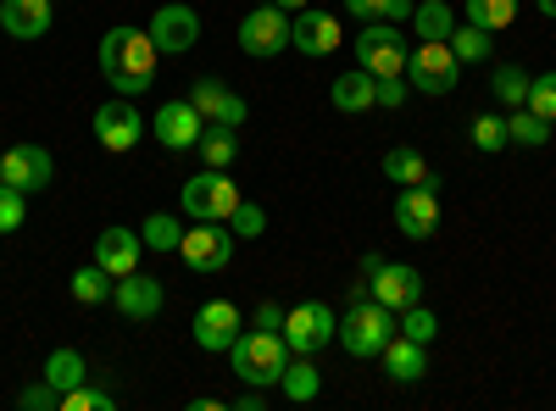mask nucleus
I'll return each mask as SVG.
<instances>
[{"label":"nucleus","mask_w":556,"mask_h":411,"mask_svg":"<svg viewBox=\"0 0 556 411\" xmlns=\"http://www.w3.org/2000/svg\"><path fill=\"white\" fill-rule=\"evenodd\" d=\"M156 39L151 28H106L101 34V78L117 89V95H146V89L156 84Z\"/></svg>","instance_id":"obj_1"},{"label":"nucleus","mask_w":556,"mask_h":411,"mask_svg":"<svg viewBox=\"0 0 556 411\" xmlns=\"http://www.w3.org/2000/svg\"><path fill=\"white\" fill-rule=\"evenodd\" d=\"M228 356H235V378L256 384V389L278 384L285 368H290V345H285V334H273V329H245L235 345H228Z\"/></svg>","instance_id":"obj_2"},{"label":"nucleus","mask_w":556,"mask_h":411,"mask_svg":"<svg viewBox=\"0 0 556 411\" xmlns=\"http://www.w3.org/2000/svg\"><path fill=\"white\" fill-rule=\"evenodd\" d=\"M356 361H367V356H379L390 339H395V311L390 306H379L374 295H367V300H356L345 317H340V334H334Z\"/></svg>","instance_id":"obj_3"},{"label":"nucleus","mask_w":556,"mask_h":411,"mask_svg":"<svg viewBox=\"0 0 556 411\" xmlns=\"http://www.w3.org/2000/svg\"><path fill=\"white\" fill-rule=\"evenodd\" d=\"M184 211H190V222H228L240 206V190H235V178H228L223 167H206L195 172L190 184H184Z\"/></svg>","instance_id":"obj_4"},{"label":"nucleus","mask_w":556,"mask_h":411,"mask_svg":"<svg viewBox=\"0 0 556 411\" xmlns=\"http://www.w3.org/2000/svg\"><path fill=\"white\" fill-rule=\"evenodd\" d=\"M334 334H340V317L323 300H301V306L285 311V345H290V356H317Z\"/></svg>","instance_id":"obj_5"},{"label":"nucleus","mask_w":556,"mask_h":411,"mask_svg":"<svg viewBox=\"0 0 556 411\" xmlns=\"http://www.w3.org/2000/svg\"><path fill=\"white\" fill-rule=\"evenodd\" d=\"M456 73H462V62H456V51H451V39H424V44L412 51V62H406L412 89H424V95H451Z\"/></svg>","instance_id":"obj_6"},{"label":"nucleus","mask_w":556,"mask_h":411,"mask_svg":"<svg viewBox=\"0 0 556 411\" xmlns=\"http://www.w3.org/2000/svg\"><path fill=\"white\" fill-rule=\"evenodd\" d=\"M356 62L374 73V78H395V73H406L412 51H406V39H401L395 23H367L356 34Z\"/></svg>","instance_id":"obj_7"},{"label":"nucleus","mask_w":556,"mask_h":411,"mask_svg":"<svg viewBox=\"0 0 556 411\" xmlns=\"http://www.w3.org/2000/svg\"><path fill=\"white\" fill-rule=\"evenodd\" d=\"M178 256H184V267H190V272H223L228 261H235V228H223V222L184 228Z\"/></svg>","instance_id":"obj_8"},{"label":"nucleus","mask_w":556,"mask_h":411,"mask_svg":"<svg viewBox=\"0 0 556 411\" xmlns=\"http://www.w3.org/2000/svg\"><path fill=\"white\" fill-rule=\"evenodd\" d=\"M0 184H12V190H23V195L51 190V184H56L51 151H45V145H12L7 156H0Z\"/></svg>","instance_id":"obj_9"},{"label":"nucleus","mask_w":556,"mask_h":411,"mask_svg":"<svg viewBox=\"0 0 556 411\" xmlns=\"http://www.w3.org/2000/svg\"><path fill=\"white\" fill-rule=\"evenodd\" d=\"M285 44H290V17H285V7H273V0H267V7H256V12H245L240 17V51L245 56H278V51H285Z\"/></svg>","instance_id":"obj_10"},{"label":"nucleus","mask_w":556,"mask_h":411,"mask_svg":"<svg viewBox=\"0 0 556 411\" xmlns=\"http://www.w3.org/2000/svg\"><path fill=\"white\" fill-rule=\"evenodd\" d=\"M151 133L167 145V151H195L201 145V133H206V117H201V106L184 95V101H167V106H156V117H151Z\"/></svg>","instance_id":"obj_11"},{"label":"nucleus","mask_w":556,"mask_h":411,"mask_svg":"<svg viewBox=\"0 0 556 411\" xmlns=\"http://www.w3.org/2000/svg\"><path fill=\"white\" fill-rule=\"evenodd\" d=\"M434 190H440V178H429V184H412V190L395 195V228H401L406 240H429L434 228H440V201H434Z\"/></svg>","instance_id":"obj_12"},{"label":"nucleus","mask_w":556,"mask_h":411,"mask_svg":"<svg viewBox=\"0 0 556 411\" xmlns=\"http://www.w3.org/2000/svg\"><path fill=\"white\" fill-rule=\"evenodd\" d=\"M340 39H345L340 17L317 12V7H301V12L290 17V44H295L301 56H334V51H340Z\"/></svg>","instance_id":"obj_13"},{"label":"nucleus","mask_w":556,"mask_h":411,"mask_svg":"<svg viewBox=\"0 0 556 411\" xmlns=\"http://www.w3.org/2000/svg\"><path fill=\"white\" fill-rule=\"evenodd\" d=\"M96 140L112 156H123V151H134L139 140H146V117H139V106H128V95L96 112Z\"/></svg>","instance_id":"obj_14"},{"label":"nucleus","mask_w":556,"mask_h":411,"mask_svg":"<svg viewBox=\"0 0 556 411\" xmlns=\"http://www.w3.org/2000/svg\"><path fill=\"white\" fill-rule=\"evenodd\" d=\"M367 290H374V300H379V306L406 311V306L424 300V272L406 267V261H384V267L374 272V279H367Z\"/></svg>","instance_id":"obj_15"},{"label":"nucleus","mask_w":556,"mask_h":411,"mask_svg":"<svg viewBox=\"0 0 556 411\" xmlns=\"http://www.w3.org/2000/svg\"><path fill=\"white\" fill-rule=\"evenodd\" d=\"M151 39H156L162 56H184V51L201 39V12H195V7H178V0H173V7H162V12L151 17Z\"/></svg>","instance_id":"obj_16"},{"label":"nucleus","mask_w":556,"mask_h":411,"mask_svg":"<svg viewBox=\"0 0 556 411\" xmlns=\"http://www.w3.org/2000/svg\"><path fill=\"white\" fill-rule=\"evenodd\" d=\"M112 306L128 317V323H151V317L167 306V290L156 279H146V272H128V279L112 284Z\"/></svg>","instance_id":"obj_17"},{"label":"nucleus","mask_w":556,"mask_h":411,"mask_svg":"<svg viewBox=\"0 0 556 411\" xmlns=\"http://www.w3.org/2000/svg\"><path fill=\"white\" fill-rule=\"evenodd\" d=\"M190 334H195L201 350H228V345L240 339V306H235V300H206V306L195 311Z\"/></svg>","instance_id":"obj_18"},{"label":"nucleus","mask_w":556,"mask_h":411,"mask_svg":"<svg viewBox=\"0 0 556 411\" xmlns=\"http://www.w3.org/2000/svg\"><path fill=\"white\" fill-rule=\"evenodd\" d=\"M56 17V0H0V28L12 39H45Z\"/></svg>","instance_id":"obj_19"},{"label":"nucleus","mask_w":556,"mask_h":411,"mask_svg":"<svg viewBox=\"0 0 556 411\" xmlns=\"http://www.w3.org/2000/svg\"><path fill=\"white\" fill-rule=\"evenodd\" d=\"M139 251H146V240H139L134 228H101L96 267H106L112 279H128V272H139Z\"/></svg>","instance_id":"obj_20"},{"label":"nucleus","mask_w":556,"mask_h":411,"mask_svg":"<svg viewBox=\"0 0 556 411\" xmlns=\"http://www.w3.org/2000/svg\"><path fill=\"white\" fill-rule=\"evenodd\" d=\"M190 101L201 106V117H206V123H223V128H240V123H245V112H251V106H245V101L235 95V89L223 84V78H201V84L190 89Z\"/></svg>","instance_id":"obj_21"},{"label":"nucleus","mask_w":556,"mask_h":411,"mask_svg":"<svg viewBox=\"0 0 556 411\" xmlns=\"http://www.w3.org/2000/svg\"><path fill=\"white\" fill-rule=\"evenodd\" d=\"M379 361H384V373L395 378V384H417L429 373V361H424V345L417 339H406V334H395L384 350H379Z\"/></svg>","instance_id":"obj_22"},{"label":"nucleus","mask_w":556,"mask_h":411,"mask_svg":"<svg viewBox=\"0 0 556 411\" xmlns=\"http://www.w3.org/2000/svg\"><path fill=\"white\" fill-rule=\"evenodd\" d=\"M329 101H334V112H367V106H379V101H374V73H367V67L340 73V78L329 84Z\"/></svg>","instance_id":"obj_23"},{"label":"nucleus","mask_w":556,"mask_h":411,"mask_svg":"<svg viewBox=\"0 0 556 411\" xmlns=\"http://www.w3.org/2000/svg\"><path fill=\"white\" fill-rule=\"evenodd\" d=\"M84 356L73 350V345H62V350H51V356H45V384H51L56 395H67V389H78L84 384Z\"/></svg>","instance_id":"obj_24"},{"label":"nucleus","mask_w":556,"mask_h":411,"mask_svg":"<svg viewBox=\"0 0 556 411\" xmlns=\"http://www.w3.org/2000/svg\"><path fill=\"white\" fill-rule=\"evenodd\" d=\"M317 389H323V373L312 368V356H295L290 368H285V378H278V395H285V400H295V406L317 400Z\"/></svg>","instance_id":"obj_25"},{"label":"nucleus","mask_w":556,"mask_h":411,"mask_svg":"<svg viewBox=\"0 0 556 411\" xmlns=\"http://www.w3.org/2000/svg\"><path fill=\"white\" fill-rule=\"evenodd\" d=\"M384 178L390 184H401V190H412V184H429V162H424V151H412V145H401V151H390L384 156Z\"/></svg>","instance_id":"obj_26"},{"label":"nucleus","mask_w":556,"mask_h":411,"mask_svg":"<svg viewBox=\"0 0 556 411\" xmlns=\"http://www.w3.org/2000/svg\"><path fill=\"white\" fill-rule=\"evenodd\" d=\"M412 28H417V39H451L456 12L445 7V0H424V7H412Z\"/></svg>","instance_id":"obj_27"},{"label":"nucleus","mask_w":556,"mask_h":411,"mask_svg":"<svg viewBox=\"0 0 556 411\" xmlns=\"http://www.w3.org/2000/svg\"><path fill=\"white\" fill-rule=\"evenodd\" d=\"M451 51H456V62H490L495 56V34L479 28V23H462L451 34Z\"/></svg>","instance_id":"obj_28"},{"label":"nucleus","mask_w":556,"mask_h":411,"mask_svg":"<svg viewBox=\"0 0 556 411\" xmlns=\"http://www.w3.org/2000/svg\"><path fill=\"white\" fill-rule=\"evenodd\" d=\"M106 279H112V272L89 261V267H78L73 279H67V290H73L78 306H101V300H112V284H106Z\"/></svg>","instance_id":"obj_29"},{"label":"nucleus","mask_w":556,"mask_h":411,"mask_svg":"<svg viewBox=\"0 0 556 411\" xmlns=\"http://www.w3.org/2000/svg\"><path fill=\"white\" fill-rule=\"evenodd\" d=\"M462 12H468V23L479 28H513L518 23V0H462Z\"/></svg>","instance_id":"obj_30"},{"label":"nucleus","mask_w":556,"mask_h":411,"mask_svg":"<svg viewBox=\"0 0 556 411\" xmlns=\"http://www.w3.org/2000/svg\"><path fill=\"white\" fill-rule=\"evenodd\" d=\"M506 133H513V145L540 151V145L551 140V123H545V117H534L529 106H513V117H506Z\"/></svg>","instance_id":"obj_31"},{"label":"nucleus","mask_w":556,"mask_h":411,"mask_svg":"<svg viewBox=\"0 0 556 411\" xmlns=\"http://www.w3.org/2000/svg\"><path fill=\"white\" fill-rule=\"evenodd\" d=\"M490 89H495L501 106H523V101H529V73H523L518 62H501V67L490 73Z\"/></svg>","instance_id":"obj_32"},{"label":"nucleus","mask_w":556,"mask_h":411,"mask_svg":"<svg viewBox=\"0 0 556 411\" xmlns=\"http://www.w3.org/2000/svg\"><path fill=\"white\" fill-rule=\"evenodd\" d=\"M195 151L206 156V167H235V156H240V140H235V128L212 123V128L201 133V145H195Z\"/></svg>","instance_id":"obj_33"},{"label":"nucleus","mask_w":556,"mask_h":411,"mask_svg":"<svg viewBox=\"0 0 556 411\" xmlns=\"http://www.w3.org/2000/svg\"><path fill=\"white\" fill-rule=\"evenodd\" d=\"M473 151H484V156H501L506 145H513V133H506V117L501 112H484V117H473Z\"/></svg>","instance_id":"obj_34"},{"label":"nucleus","mask_w":556,"mask_h":411,"mask_svg":"<svg viewBox=\"0 0 556 411\" xmlns=\"http://www.w3.org/2000/svg\"><path fill=\"white\" fill-rule=\"evenodd\" d=\"M139 240H146V251H178V240H184V222H178V217H167V211H156V217H146V228H139Z\"/></svg>","instance_id":"obj_35"},{"label":"nucleus","mask_w":556,"mask_h":411,"mask_svg":"<svg viewBox=\"0 0 556 411\" xmlns=\"http://www.w3.org/2000/svg\"><path fill=\"white\" fill-rule=\"evenodd\" d=\"M395 334H406V339H417V345H429V339L440 334V317H434V311H429L424 300H417V306H406V311H401Z\"/></svg>","instance_id":"obj_36"},{"label":"nucleus","mask_w":556,"mask_h":411,"mask_svg":"<svg viewBox=\"0 0 556 411\" xmlns=\"http://www.w3.org/2000/svg\"><path fill=\"white\" fill-rule=\"evenodd\" d=\"M523 106L556 128V73H540V78H529V101H523Z\"/></svg>","instance_id":"obj_37"},{"label":"nucleus","mask_w":556,"mask_h":411,"mask_svg":"<svg viewBox=\"0 0 556 411\" xmlns=\"http://www.w3.org/2000/svg\"><path fill=\"white\" fill-rule=\"evenodd\" d=\"M23 222H28V201H23V190L0 184V234H17Z\"/></svg>","instance_id":"obj_38"},{"label":"nucleus","mask_w":556,"mask_h":411,"mask_svg":"<svg viewBox=\"0 0 556 411\" xmlns=\"http://www.w3.org/2000/svg\"><path fill=\"white\" fill-rule=\"evenodd\" d=\"M228 228H235V240H256L262 228H267V211H262V206H251V201H240V206H235V217H228Z\"/></svg>","instance_id":"obj_39"},{"label":"nucleus","mask_w":556,"mask_h":411,"mask_svg":"<svg viewBox=\"0 0 556 411\" xmlns=\"http://www.w3.org/2000/svg\"><path fill=\"white\" fill-rule=\"evenodd\" d=\"M106 406H112V395L89 389V384H78V389H67V395H62V411H106Z\"/></svg>","instance_id":"obj_40"},{"label":"nucleus","mask_w":556,"mask_h":411,"mask_svg":"<svg viewBox=\"0 0 556 411\" xmlns=\"http://www.w3.org/2000/svg\"><path fill=\"white\" fill-rule=\"evenodd\" d=\"M374 101H379L384 112L406 106V73H395V78H374Z\"/></svg>","instance_id":"obj_41"},{"label":"nucleus","mask_w":556,"mask_h":411,"mask_svg":"<svg viewBox=\"0 0 556 411\" xmlns=\"http://www.w3.org/2000/svg\"><path fill=\"white\" fill-rule=\"evenodd\" d=\"M17 406H23V411H62V395H56L51 384H28V389L17 395Z\"/></svg>","instance_id":"obj_42"},{"label":"nucleus","mask_w":556,"mask_h":411,"mask_svg":"<svg viewBox=\"0 0 556 411\" xmlns=\"http://www.w3.org/2000/svg\"><path fill=\"white\" fill-rule=\"evenodd\" d=\"M384 7H390V0H345V12L362 17V23H367V17H384Z\"/></svg>","instance_id":"obj_43"},{"label":"nucleus","mask_w":556,"mask_h":411,"mask_svg":"<svg viewBox=\"0 0 556 411\" xmlns=\"http://www.w3.org/2000/svg\"><path fill=\"white\" fill-rule=\"evenodd\" d=\"M256 329H273V334H285V311H278V306L267 300V306L256 311Z\"/></svg>","instance_id":"obj_44"},{"label":"nucleus","mask_w":556,"mask_h":411,"mask_svg":"<svg viewBox=\"0 0 556 411\" xmlns=\"http://www.w3.org/2000/svg\"><path fill=\"white\" fill-rule=\"evenodd\" d=\"M384 17H390V23H401V17H412V0H390V7H384Z\"/></svg>","instance_id":"obj_45"},{"label":"nucleus","mask_w":556,"mask_h":411,"mask_svg":"<svg viewBox=\"0 0 556 411\" xmlns=\"http://www.w3.org/2000/svg\"><path fill=\"white\" fill-rule=\"evenodd\" d=\"M235 406H240V411H262V406H267V400H262V395H256V384H251V395H240V400H235Z\"/></svg>","instance_id":"obj_46"},{"label":"nucleus","mask_w":556,"mask_h":411,"mask_svg":"<svg viewBox=\"0 0 556 411\" xmlns=\"http://www.w3.org/2000/svg\"><path fill=\"white\" fill-rule=\"evenodd\" d=\"M273 7H285V12H301V7H312V0H273Z\"/></svg>","instance_id":"obj_47"},{"label":"nucleus","mask_w":556,"mask_h":411,"mask_svg":"<svg viewBox=\"0 0 556 411\" xmlns=\"http://www.w3.org/2000/svg\"><path fill=\"white\" fill-rule=\"evenodd\" d=\"M540 12H545V17H556V0H540Z\"/></svg>","instance_id":"obj_48"}]
</instances>
